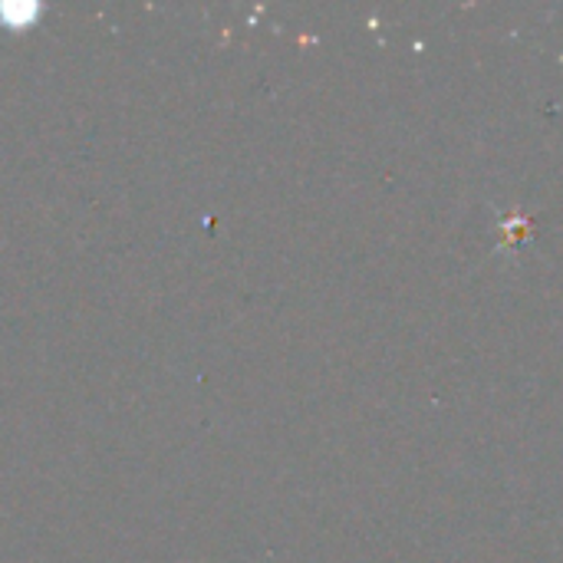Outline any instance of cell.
Listing matches in <instances>:
<instances>
[{
    "label": "cell",
    "instance_id": "cell-1",
    "mask_svg": "<svg viewBox=\"0 0 563 563\" xmlns=\"http://www.w3.org/2000/svg\"><path fill=\"white\" fill-rule=\"evenodd\" d=\"M0 16H3V23L10 26V30H23V26H30V20L36 16V7H7V10H0Z\"/></svg>",
    "mask_w": 563,
    "mask_h": 563
}]
</instances>
